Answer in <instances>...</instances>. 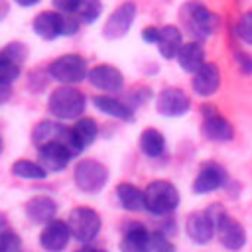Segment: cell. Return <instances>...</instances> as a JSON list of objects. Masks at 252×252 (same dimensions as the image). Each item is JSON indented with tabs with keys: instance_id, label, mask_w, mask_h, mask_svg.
Returning <instances> with one entry per match:
<instances>
[{
	"instance_id": "obj_33",
	"label": "cell",
	"mask_w": 252,
	"mask_h": 252,
	"mask_svg": "<svg viewBox=\"0 0 252 252\" xmlns=\"http://www.w3.org/2000/svg\"><path fill=\"white\" fill-rule=\"evenodd\" d=\"M150 98H152V89H150V87H134V89L128 93L126 102H128L132 108H138V106L146 104Z\"/></svg>"
},
{
	"instance_id": "obj_35",
	"label": "cell",
	"mask_w": 252,
	"mask_h": 252,
	"mask_svg": "<svg viewBox=\"0 0 252 252\" xmlns=\"http://www.w3.org/2000/svg\"><path fill=\"white\" fill-rule=\"evenodd\" d=\"M53 8L57 12H63V14H75L77 12V6H79V0H51Z\"/></svg>"
},
{
	"instance_id": "obj_9",
	"label": "cell",
	"mask_w": 252,
	"mask_h": 252,
	"mask_svg": "<svg viewBox=\"0 0 252 252\" xmlns=\"http://www.w3.org/2000/svg\"><path fill=\"white\" fill-rule=\"evenodd\" d=\"M201 112H203V134L207 140L211 142H230L232 136H234V130H232V124L211 104H203L201 106Z\"/></svg>"
},
{
	"instance_id": "obj_32",
	"label": "cell",
	"mask_w": 252,
	"mask_h": 252,
	"mask_svg": "<svg viewBox=\"0 0 252 252\" xmlns=\"http://www.w3.org/2000/svg\"><path fill=\"white\" fill-rule=\"evenodd\" d=\"M150 244H152V252H175V246L169 240V234H165L159 228L150 232Z\"/></svg>"
},
{
	"instance_id": "obj_38",
	"label": "cell",
	"mask_w": 252,
	"mask_h": 252,
	"mask_svg": "<svg viewBox=\"0 0 252 252\" xmlns=\"http://www.w3.org/2000/svg\"><path fill=\"white\" fill-rule=\"evenodd\" d=\"M18 6H22V8H30V6H35V4H39L41 0H14Z\"/></svg>"
},
{
	"instance_id": "obj_42",
	"label": "cell",
	"mask_w": 252,
	"mask_h": 252,
	"mask_svg": "<svg viewBox=\"0 0 252 252\" xmlns=\"http://www.w3.org/2000/svg\"><path fill=\"white\" fill-rule=\"evenodd\" d=\"M0 152H2V138H0Z\"/></svg>"
},
{
	"instance_id": "obj_5",
	"label": "cell",
	"mask_w": 252,
	"mask_h": 252,
	"mask_svg": "<svg viewBox=\"0 0 252 252\" xmlns=\"http://www.w3.org/2000/svg\"><path fill=\"white\" fill-rule=\"evenodd\" d=\"M67 224L71 228V236L75 240H79L81 244H89L91 240H94L100 232V215L91 209V207H75L69 213Z\"/></svg>"
},
{
	"instance_id": "obj_34",
	"label": "cell",
	"mask_w": 252,
	"mask_h": 252,
	"mask_svg": "<svg viewBox=\"0 0 252 252\" xmlns=\"http://www.w3.org/2000/svg\"><path fill=\"white\" fill-rule=\"evenodd\" d=\"M234 61H236L240 73L252 75V55H250V53L240 51V49H234Z\"/></svg>"
},
{
	"instance_id": "obj_10",
	"label": "cell",
	"mask_w": 252,
	"mask_h": 252,
	"mask_svg": "<svg viewBox=\"0 0 252 252\" xmlns=\"http://www.w3.org/2000/svg\"><path fill=\"white\" fill-rule=\"evenodd\" d=\"M73 152L59 140H51L45 142L41 146H37V161L45 167V171H61L69 165V161L73 159Z\"/></svg>"
},
{
	"instance_id": "obj_6",
	"label": "cell",
	"mask_w": 252,
	"mask_h": 252,
	"mask_svg": "<svg viewBox=\"0 0 252 252\" xmlns=\"http://www.w3.org/2000/svg\"><path fill=\"white\" fill-rule=\"evenodd\" d=\"M73 177L83 193H98L108 181V169L96 159H81L75 165Z\"/></svg>"
},
{
	"instance_id": "obj_16",
	"label": "cell",
	"mask_w": 252,
	"mask_h": 252,
	"mask_svg": "<svg viewBox=\"0 0 252 252\" xmlns=\"http://www.w3.org/2000/svg\"><path fill=\"white\" fill-rule=\"evenodd\" d=\"M191 87H193L195 94H199V96H205V98L213 96L220 87V69H219V65L205 61L203 67L193 73Z\"/></svg>"
},
{
	"instance_id": "obj_41",
	"label": "cell",
	"mask_w": 252,
	"mask_h": 252,
	"mask_svg": "<svg viewBox=\"0 0 252 252\" xmlns=\"http://www.w3.org/2000/svg\"><path fill=\"white\" fill-rule=\"evenodd\" d=\"M94 252H106V250H100V248H96V250H94Z\"/></svg>"
},
{
	"instance_id": "obj_27",
	"label": "cell",
	"mask_w": 252,
	"mask_h": 252,
	"mask_svg": "<svg viewBox=\"0 0 252 252\" xmlns=\"http://www.w3.org/2000/svg\"><path fill=\"white\" fill-rule=\"evenodd\" d=\"M0 252H22V240L10 228L2 213H0Z\"/></svg>"
},
{
	"instance_id": "obj_3",
	"label": "cell",
	"mask_w": 252,
	"mask_h": 252,
	"mask_svg": "<svg viewBox=\"0 0 252 252\" xmlns=\"http://www.w3.org/2000/svg\"><path fill=\"white\" fill-rule=\"evenodd\" d=\"M144 205L148 213L156 217H165L173 213L179 205V191L177 187L167 179H156L150 181L144 189Z\"/></svg>"
},
{
	"instance_id": "obj_20",
	"label": "cell",
	"mask_w": 252,
	"mask_h": 252,
	"mask_svg": "<svg viewBox=\"0 0 252 252\" xmlns=\"http://www.w3.org/2000/svg\"><path fill=\"white\" fill-rule=\"evenodd\" d=\"M32 28H33V32H35L41 39L53 41L55 37L61 35V12H57V10L39 12V14L33 18Z\"/></svg>"
},
{
	"instance_id": "obj_21",
	"label": "cell",
	"mask_w": 252,
	"mask_h": 252,
	"mask_svg": "<svg viewBox=\"0 0 252 252\" xmlns=\"http://www.w3.org/2000/svg\"><path fill=\"white\" fill-rule=\"evenodd\" d=\"M156 45L163 59H175L183 45V32L177 26L167 24V26L159 28V39Z\"/></svg>"
},
{
	"instance_id": "obj_13",
	"label": "cell",
	"mask_w": 252,
	"mask_h": 252,
	"mask_svg": "<svg viewBox=\"0 0 252 252\" xmlns=\"http://www.w3.org/2000/svg\"><path fill=\"white\" fill-rule=\"evenodd\" d=\"M185 232L195 244H207L217 234V222L213 217L205 211H195L185 220Z\"/></svg>"
},
{
	"instance_id": "obj_24",
	"label": "cell",
	"mask_w": 252,
	"mask_h": 252,
	"mask_svg": "<svg viewBox=\"0 0 252 252\" xmlns=\"http://www.w3.org/2000/svg\"><path fill=\"white\" fill-rule=\"evenodd\" d=\"M71 128H73V136H75L77 146H79V150H81V152H85V150H87V148L96 140L98 126H96V122H94L93 118H89V116L77 118L75 126H71Z\"/></svg>"
},
{
	"instance_id": "obj_31",
	"label": "cell",
	"mask_w": 252,
	"mask_h": 252,
	"mask_svg": "<svg viewBox=\"0 0 252 252\" xmlns=\"http://www.w3.org/2000/svg\"><path fill=\"white\" fill-rule=\"evenodd\" d=\"M0 55L6 57V59H10V61H14V63H18V65H22L26 61V57H28V47L22 41H12V43H8V45L2 47Z\"/></svg>"
},
{
	"instance_id": "obj_22",
	"label": "cell",
	"mask_w": 252,
	"mask_h": 252,
	"mask_svg": "<svg viewBox=\"0 0 252 252\" xmlns=\"http://www.w3.org/2000/svg\"><path fill=\"white\" fill-rule=\"evenodd\" d=\"M177 63H179V67L185 71V73H195V71H199L201 67H203V63H205V49H203V45H201V41H197V39H191V41H187V43H183L181 45V49H179V53H177Z\"/></svg>"
},
{
	"instance_id": "obj_2",
	"label": "cell",
	"mask_w": 252,
	"mask_h": 252,
	"mask_svg": "<svg viewBox=\"0 0 252 252\" xmlns=\"http://www.w3.org/2000/svg\"><path fill=\"white\" fill-rule=\"evenodd\" d=\"M47 108L59 120H77V118H81V114L87 108V96L83 91H79L71 85H63V87H57L55 91H51Z\"/></svg>"
},
{
	"instance_id": "obj_12",
	"label": "cell",
	"mask_w": 252,
	"mask_h": 252,
	"mask_svg": "<svg viewBox=\"0 0 252 252\" xmlns=\"http://www.w3.org/2000/svg\"><path fill=\"white\" fill-rule=\"evenodd\" d=\"M71 238L73 236H71V228H69L67 220L51 219L39 234V244L47 252H63Z\"/></svg>"
},
{
	"instance_id": "obj_40",
	"label": "cell",
	"mask_w": 252,
	"mask_h": 252,
	"mask_svg": "<svg viewBox=\"0 0 252 252\" xmlns=\"http://www.w3.org/2000/svg\"><path fill=\"white\" fill-rule=\"evenodd\" d=\"M96 248L94 246H89V244H83L81 248H77V250H73V252H94Z\"/></svg>"
},
{
	"instance_id": "obj_26",
	"label": "cell",
	"mask_w": 252,
	"mask_h": 252,
	"mask_svg": "<svg viewBox=\"0 0 252 252\" xmlns=\"http://www.w3.org/2000/svg\"><path fill=\"white\" fill-rule=\"evenodd\" d=\"M12 173L20 179H45L47 171L41 163L30 161V159H18L12 163Z\"/></svg>"
},
{
	"instance_id": "obj_8",
	"label": "cell",
	"mask_w": 252,
	"mask_h": 252,
	"mask_svg": "<svg viewBox=\"0 0 252 252\" xmlns=\"http://www.w3.org/2000/svg\"><path fill=\"white\" fill-rule=\"evenodd\" d=\"M191 108V98L183 89L177 87H165L158 93L156 98V110L161 116H169V118H177L187 114Z\"/></svg>"
},
{
	"instance_id": "obj_39",
	"label": "cell",
	"mask_w": 252,
	"mask_h": 252,
	"mask_svg": "<svg viewBox=\"0 0 252 252\" xmlns=\"http://www.w3.org/2000/svg\"><path fill=\"white\" fill-rule=\"evenodd\" d=\"M8 2L6 0H0V20H4L6 18V14H8Z\"/></svg>"
},
{
	"instance_id": "obj_4",
	"label": "cell",
	"mask_w": 252,
	"mask_h": 252,
	"mask_svg": "<svg viewBox=\"0 0 252 252\" xmlns=\"http://www.w3.org/2000/svg\"><path fill=\"white\" fill-rule=\"evenodd\" d=\"M47 73L53 81H57L61 85H75V83H81L83 79H87L89 69H87V61L83 55L65 53L49 63Z\"/></svg>"
},
{
	"instance_id": "obj_28",
	"label": "cell",
	"mask_w": 252,
	"mask_h": 252,
	"mask_svg": "<svg viewBox=\"0 0 252 252\" xmlns=\"http://www.w3.org/2000/svg\"><path fill=\"white\" fill-rule=\"evenodd\" d=\"M75 14L79 16V20L83 24H93L102 14V2L100 0H79Z\"/></svg>"
},
{
	"instance_id": "obj_14",
	"label": "cell",
	"mask_w": 252,
	"mask_h": 252,
	"mask_svg": "<svg viewBox=\"0 0 252 252\" xmlns=\"http://www.w3.org/2000/svg\"><path fill=\"white\" fill-rule=\"evenodd\" d=\"M87 79L94 89L104 91V93H118L124 87V77L120 69H116L114 65H106V63H100L89 69Z\"/></svg>"
},
{
	"instance_id": "obj_37",
	"label": "cell",
	"mask_w": 252,
	"mask_h": 252,
	"mask_svg": "<svg viewBox=\"0 0 252 252\" xmlns=\"http://www.w3.org/2000/svg\"><path fill=\"white\" fill-rule=\"evenodd\" d=\"M10 96H12V89H10V85L0 87V104L8 102V100H10Z\"/></svg>"
},
{
	"instance_id": "obj_25",
	"label": "cell",
	"mask_w": 252,
	"mask_h": 252,
	"mask_svg": "<svg viewBox=\"0 0 252 252\" xmlns=\"http://www.w3.org/2000/svg\"><path fill=\"white\" fill-rule=\"evenodd\" d=\"M140 150L148 158H159L165 152V138L156 128H146L140 134Z\"/></svg>"
},
{
	"instance_id": "obj_36",
	"label": "cell",
	"mask_w": 252,
	"mask_h": 252,
	"mask_svg": "<svg viewBox=\"0 0 252 252\" xmlns=\"http://www.w3.org/2000/svg\"><path fill=\"white\" fill-rule=\"evenodd\" d=\"M142 39H144L146 43H158V39H159V28H156V26H146V28L142 30Z\"/></svg>"
},
{
	"instance_id": "obj_29",
	"label": "cell",
	"mask_w": 252,
	"mask_h": 252,
	"mask_svg": "<svg viewBox=\"0 0 252 252\" xmlns=\"http://www.w3.org/2000/svg\"><path fill=\"white\" fill-rule=\"evenodd\" d=\"M234 35L246 43V45H252V10L250 12H244L238 22L234 24Z\"/></svg>"
},
{
	"instance_id": "obj_7",
	"label": "cell",
	"mask_w": 252,
	"mask_h": 252,
	"mask_svg": "<svg viewBox=\"0 0 252 252\" xmlns=\"http://www.w3.org/2000/svg\"><path fill=\"white\" fill-rule=\"evenodd\" d=\"M136 12H138V8H136V2H132V0L118 4L116 10L108 16L106 24L102 26V35L110 41L122 39L130 32V28L136 20Z\"/></svg>"
},
{
	"instance_id": "obj_15",
	"label": "cell",
	"mask_w": 252,
	"mask_h": 252,
	"mask_svg": "<svg viewBox=\"0 0 252 252\" xmlns=\"http://www.w3.org/2000/svg\"><path fill=\"white\" fill-rule=\"evenodd\" d=\"M217 236L220 244L230 252H238L246 242V230L236 219L228 217V213L217 222Z\"/></svg>"
},
{
	"instance_id": "obj_11",
	"label": "cell",
	"mask_w": 252,
	"mask_h": 252,
	"mask_svg": "<svg viewBox=\"0 0 252 252\" xmlns=\"http://www.w3.org/2000/svg\"><path fill=\"white\" fill-rule=\"evenodd\" d=\"M224 183H226V169L217 161H207L199 167V173L193 179V193L207 195L220 189Z\"/></svg>"
},
{
	"instance_id": "obj_30",
	"label": "cell",
	"mask_w": 252,
	"mask_h": 252,
	"mask_svg": "<svg viewBox=\"0 0 252 252\" xmlns=\"http://www.w3.org/2000/svg\"><path fill=\"white\" fill-rule=\"evenodd\" d=\"M20 67L22 65H18V63H14V61H10V59L0 55V87L12 85L20 77Z\"/></svg>"
},
{
	"instance_id": "obj_23",
	"label": "cell",
	"mask_w": 252,
	"mask_h": 252,
	"mask_svg": "<svg viewBox=\"0 0 252 252\" xmlns=\"http://www.w3.org/2000/svg\"><path fill=\"white\" fill-rule=\"evenodd\" d=\"M116 197H118V203L126 209V211H142L146 209L144 205V191L140 187H136L134 183H128V181H122L116 185Z\"/></svg>"
},
{
	"instance_id": "obj_1",
	"label": "cell",
	"mask_w": 252,
	"mask_h": 252,
	"mask_svg": "<svg viewBox=\"0 0 252 252\" xmlns=\"http://www.w3.org/2000/svg\"><path fill=\"white\" fill-rule=\"evenodd\" d=\"M179 16H181V22H183L185 30H187V32L191 33V37L197 39V41L207 39V37L213 35V33L219 30V26H220V18H219L215 12H211V10H209L203 2H199V0H189V2H185V4L181 6Z\"/></svg>"
},
{
	"instance_id": "obj_17",
	"label": "cell",
	"mask_w": 252,
	"mask_h": 252,
	"mask_svg": "<svg viewBox=\"0 0 252 252\" xmlns=\"http://www.w3.org/2000/svg\"><path fill=\"white\" fill-rule=\"evenodd\" d=\"M120 252H152L150 230L142 222H130L120 240Z\"/></svg>"
},
{
	"instance_id": "obj_18",
	"label": "cell",
	"mask_w": 252,
	"mask_h": 252,
	"mask_svg": "<svg viewBox=\"0 0 252 252\" xmlns=\"http://www.w3.org/2000/svg\"><path fill=\"white\" fill-rule=\"evenodd\" d=\"M93 104L96 106V110H100L106 116H112V118H118V120H124V122L134 120V108L126 100H120L116 96L98 94V96L93 98Z\"/></svg>"
},
{
	"instance_id": "obj_19",
	"label": "cell",
	"mask_w": 252,
	"mask_h": 252,
	"mask_svg": "<svg viewBox=\"0 0 252 252\" xmlns=\"http://www.w3.org/2000/svg\"><path fill=\"white\" fill-rule=\"evenodd\" d=\"M57 203L47 195L32 197L26 203V217L35 224H47L51 219H55Z\"/></svg>"
}]
</instances>
